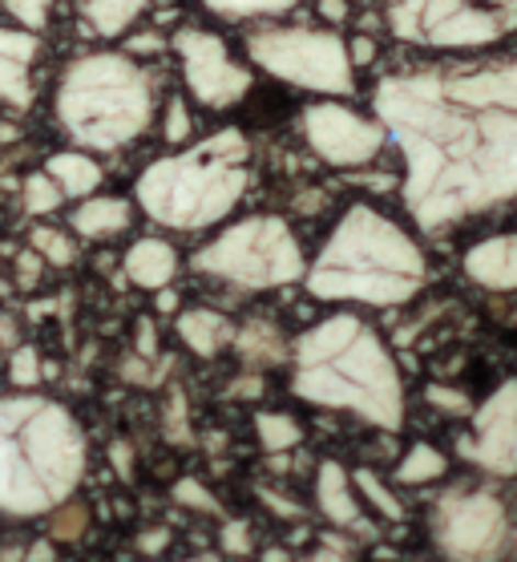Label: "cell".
Wrapping results in <instances>:
<instances>
[{
	"label": "cell",
	"mask_w": 517,
	"mask_h": 562,
	"mask_svg": "<svg viewBox=\"0 0 517 562\" xmlns=\"http://www.w3.org/2000/svg\"><path fill=\"white\" fill-rule=\"evenodd\" d=\"M291 393L316 409L352 413L384 434L404 425V376L396 357L356 312L324 316L295 336Z\"/></svg>",
	"instance_id": "6da1fadb"
},
{
	"label": "cell",
	"mask_w": 517,
	"mask_h": 562,
	"mask_svg": "<svg viewBox=\"0 0 517 562\" xmlns=\"http://www.w3.org/2000/svg\"><path fill=\"white\" fill-rule=\"evenodd\" d=\"M429 259L392 215L352 203L307 263L303 283L312 300L360 307H401L425 288Z\"/></svg>",
	"instance_id": "7a4b0ae2"
},
{
	"label": "cell",
	"mask_w": 517,
	"mask_h": 562,
	"mask_svg": "<svg viewBox=\"0 0 517 562\" xmlns=\"http://www.w3.org/2000/svg\"><path fill=\"white\" fill-rule=\"evenodd\" d=\"M86 477V434L61 401L0 396V514L41 518L74 498Z\"/></svg>",
	"instance_id": "3957f363"
},
{
	"label": "cell",
	"mask_w": 517,
	"mask_h": 562,
	"mask_svg": "<svg viewBox=\"0 0 517 562\" xmlns=\"http://www.w3.org/2000/svg\"><path fill=\"white\" fill-rule=\"evenodd\" d=\"M251 187V142L235 126L158 158L134 182V199L170 231H206L243 203Z\"/></svg>",
	"instance_id": "277c9868"
},
{
	"label": "cell",
	"mask_w": 517,
	"mask_h": 562,
	"mask_svg": "<svg viewBox=\"0 0 517 562\" xmlns=\"http://www.w3.org/2000/svg\"><path fill=\"white\" fill-rule=\"evenodd\" d=\"M154 77L130 53H81L65 65L53 117L81 150H122L154 126Z\"/></svg>",
	"instance_id": "5b68a950"
},
{
	"label": "cell",
	"mask_w": 517,
	"mask_h": 562,
	"mask_svg": "<svg viewBox=\"0 0 517 562\" xmlns=\"http://www.w3.org/2000/svg\"><path fill=\"white\" fill-rule=\"evenodd\" d=\"M194 271L239 292H276L303 280L307 259L288 218L251 215L218 231L211 244L194 251Z\"/></svg>",
	"instance_id": "8992f818"
},
{
	"label": "cell",
	"mask_w": 517,
	"mask_h": 562,
	"mask_svg": "<svg viewBox=\"0 0 517 562\" xmlns=\"http://www.w3.org/2000/svg\"><path fill=\"white\" fill-rule=\"evenodd\" d=\"M251 61L283 86L324 98H348L356 90V69L348 61V41L331 29H259L247 37Z\"/></svg>",
	"instance_id": "52a82bcc"
},
{
	"label": "cell",
	"mask_w": 517,
	"mask_h": 562,
	"mask_svg": "<svg viewBox=\"0 0 517 562\" xmlns=\"http://www.w3.org/2000/svg\"><path fill=\"white\" fill-rule=\"evenodd\" d=\"M432 538L453 562H490L509 538V514L493 490H453L432 510Z\"/></svg>",
	"instance_id": "ba28073f"
},
{
	"label": "cell",
	"mask_w": 517,
	"mask_h": 562,
	"mask_svg": "<svg viewBox=\"0 0 517 562\" xmlns=\"http://www.w3.org/2000/svg\"><path fill=\"white\" fill-rule=\"evenodd\" d=\"M303 138L319 162L336 170H360L380 158L389 130L376 114H360L340 98H319L303 110Z\"/></svg>",
	"instance_id": "9c48e42d"
},
{
	"label": "cell",
	"mask_w": 517,
	"mask_h": 562,
	"mask_svg": "<svg viewBox=\"0 0 517 562\" xmlns=\"http://www.w3.org/2000/svg\"><path fill=\"white\" fill-rule=\"evenodd\" d=\"M175 53L182 65V81L194 93V102L206 110H231L239 105L255 86V74L231 53V45L211 29H178Z\"/></svg>",
	"instance_id": "30bf717a"
},
{
	"label": "cell",
	"mask_w": 517,
	"mask_h": 562,
	"mask_svg": "<svg viewBox=\"0 0 517 562\" xmlns=\"http://www.w3.org/2000/svg\"><path fill=\"white\" fill-rule=\"evenodd\" d=\"M461 458L493 477L517 473V376L502 381L469 413V434L457 441Z\"/></svg>",
	"instance_id": "8fae6325"
},
{
	"label": "cell",
	"mask_w": 517,
	"mask_h": 562,
	"mask_svg": "<svg viewBox=\"0 0 517 562\" xmlns=\"http://www.w3.org/2000/svg\"><path fill=\"white\" fill-rule=\"evenodd\" d=\"M461 271L485 292H517V231H497L469 244Z\"/></svg>",
	"instance_id": "7c38bea8"
},
{
	"label": "cell",
	"mask_w": 517,
	"mask_h": 562,
	"mask_svg": "<svg viewBox=\"0 0 517 562\" xmlns=\"http://www.w3.org/2000/svg\"><path fill=\"white\" fill-rule=\"evenodd\" d=\"M41 57V41L29 29H0V102L13 110L33 105V65Z\"/></svg>",
	"instance_id": "4fadbf2b"
},
{
	"label": "cell",
	"mask_w": 517,
	"mask_h": 562,
	"mask_svg": "<svg viewBox=\"0 0 517 562\" xmlns=\"http://www.w3.org/2000/svg\"><path fill=\"white\" fill-rule=\"evenodd\" d=\"M509 33L502 9L490 4H465L461 13H453L449 21L432 29L425 37V49H485L493 41H502Z\"/></svg>",
	"instance_id": "5bb4252c"
},
{
	"label": "cell",
	"mask_w": 517,
	"mask_h": 562,
	"mask_svg": "<svg viewBox=\"0 0 517 562\" xmlns=\"http://www.w3.org/2000/svg\"><path fill=\"white\" fill-rule=\"evenodd\" d=\"M316 506L336 530H364V502L340 461H324L316 470Z\"/></svg>",
	"instance_id": "9a60e30c"
},
{
	"label": "cell",
	"mask_w": 517,
	"mask_h": 562,
	"mask_svg": "<svg viewBox=\"0 0 517 562\" xmlns=\"http://www.w3.org/2000/svg\"><path fill=\"white\" fill-rule=\"evenodd\" d=\"M122 268H126V280L146 288V292H158V288H170L178 276V251L166 239H138V244H130L126 259H122Z\"/></svg>",
	"instance_id": "2e32d148"
},
{
	"label": "cell",
	"mask_w": 517,
	"mask_h": 562,
	"mask_svg": "<svg viewBox=\"0 0 517 562\" xmlns=\"http://www.w3.org/2000/svg\"><path fill=\"white\" fill-rule=\"evenodd\" d=\"M178 328V340L194 352V357H218L223 348L235 340V324H231L223 312H215V307H182L175 319Z\"/></svg>",
	"instance_id": "e0dca14e"
},
{
	"label": "cell",
	"mask_w": 517,
	"mask_h": 562,
	"mask_svg": "<svg viewBox=\"0 0 517 562\" xmlns=\"http://www.w3.org/2000/svg\"><path fill=\"white\" fill-rule=\"evenodd\" d=\"M134 218V206L130 199H117V194H89L77 203V211L69 215V227L81 239H114L130 227Z\"/></svg>",
	"instance_id": "ac0fdd59"
},
{
	"label": "cell",
	"mask_w": 517,
	"mask_h": 562,
	"mask_svg": "<svg viewBox=\"0 0 517 562\" xmlns=\"http://www.w3.org/2000/svg\"><path fill=\"white\" fill-rule=\"evenodd\" d=\"M150 4L154 0H77V13H81L86 33L114 41V37H126Z\"/></svg>",
	"instance_id": "d6986e66"
},
{
	"label": "cell",
	"mask_w": 517,
	"mask_h": 562,
	"mask_svg": "<svg viewBox=\"0 0 517 562\" xmlns=\"http://www.w3.org/2000/svg\"><path fill=\"white\" fill-rule=\"evenodd\" d=\"M45 175L65 191V199H89L101 187V167L86 150H57L45 158Z\"/></svg>",
	"instance_id": "ffe728a7"
},
{
	"label": "cell",
	"mask_w": 517,
	"mask_h": 562,
	"mask_svg": "<svg viewBox=\"0 0 517 562\" xmlns=\"http://www.w3.org/2000/svg\"><path fill=\"white\" fill-rule=\"evenodd\" d=\"M235 348H239V357L247 364H259V369L291 357L288 340H283V333H279L271 319H251L243 333H235Z\"/></svg>",
	"instance_id": "44dd1931"
},
{
	"label": "cell",
	"mask_w": 517,
	"mask_h": 562,
	"mask_svg": "<svg viewBox=\"0 0 517 562\" xmlns=\"http://www.w3.org/2000/svg\"><path fill=\"white\" fill-rule=\"evenodd\" d=\"M445 473H449V458H445V449L429 446V441H417V446L404 449V458L396 461V482L401 486H432V482H441Z\"/></svg>",
	"instance_id": "7402d4cb"
},
{
	"label": "cell",
	"mask_w": 517,
	"mask_h": 562,
	"mask_svg": "<svg viewBox=\"0 0 517 562\" xmlns=\"http://www.w3.org/2000/svg\"><path fill=\"white\" fill-rule=\"evenodd\" d=\"M352 486H356V494H360V502H364V506H372V514H380L384 522H404V502L392 494L389 482H384L380 473L356 470Z\"/></svg>",
	"instance_id": "603a6c76"
},
{
	"label": "cell",
	"mask_w": 517,
	"mask_h": 562,
	"mask_svg": "<svg viewBox=\"0 0 517 562\" xmlns=\"http://www.w3.org/2000/svg\"><path fill=\"white\" fill-rule=\"evenodd\" d=\"M255 437L267 453H288L303 441V425L291 413H259L255 417Z\"/></svg>",
	"instance_id": "cb8c5ba5"
},
{
	"label": "cell",
	"mask_w": 517,
	"mask_h": 562,
	"mask_svg": "<svg viewBox=\"0 0 517 562\" xmlns=\"http://www.w3.org/2000/svg\"><path fill=\"white\" fill-rule=\"evenodd\" d=\"M223 21H255V16H283L300 0H202Z\"/></svg>",
	"instance_id": "d4e9b609"
},
{
	"label": "cell",
	"mask_w": 517,
	"mask_h": 562,
	"mask_svg": "<svg viewBox=\"0 0 517 562\" xmlns=\"http://www.w3.org/2000/svg\"><path fill=\"white\" fill-rule=\"evenodd\" d=\"M29 247H33L45 263H53V268H69V263L77 259L74 235H65V231H57V227H33Z\"/></svg>",
	"instance_id": "484cf974"
},
{
	"label": "cell",
	"mask_w": 517,
	"mask_h": 562,
	"mask_svg": "<svg viewBox=\"0 0 517 562\" xmlns=\"http://www.w3.org/2000/svg\"><path fill=\"white\" fill-rule=\"evenodd\" d=\"M65 203V191L41 170V175H29L25 179V211L29 215H53L57 206Z\"/></svg>",
	"instance_id": "4316f807"
},
{
	"label": "cell",
	"mask_w": 517,
	"mask_h": 562,
	"mask_svg": "<svg viewBox=\"0 0 517 562\" xmlns=\"http://www.w3.org/2000/svg\"><path fill=\"white\" fill-rule=\"evenodd\" d=\"M41 352L33 345H16L13 357H9V381L21 389V393H33L41 384Z\"/></svg>",
	"instance_id": "83f0119b"
},
{
	"label": "cell",
	"mask_w": 517,
	"mask_h": 562,
	"mask_svg": "<svg viewBox=\"0 0 517 562\" xmlns=\"http://www.w3.org/2000/svg\"><path fill=\"white\" fill-rule=\"evenodd\" d=\"M194 134V117H190V105L182 93H175L170 102H166V114H162V138L170 146H182V142Z\"/></svg>",
	"instance_id": "f1b7e54d"
},
{
	"label": "cell",
	"mask_w": 517,
	"mask_h": 562,
	"mask_svg": "<svg viewBox=\"0 0 517 562\" xmlns=\"http://www.w3.org/2000/svg\"><path fill=\"white\" fill-rule=\"evenodd\" d=\"M0 4H4V13L13 16L21 29H29V33H41L53 16V0H0Z\"/></svg>",
	"instance_id": "f546056e"
},
{
	"label": "cell",
	"mask_w": 517,
	"mask_h": 562,
	"mask_svg": "<svg viewBox=\"0 0 517 562\" xmlns=\"http://www.w3.org/2000/svg\"><path fill=\"white\" fill-rule=\"evenodd\" d=\"M425 401H429L432 409H441L445 417H469V413H473L469 393H461L453 384H429V389H425Z\"/></svg>",
	"instance_id": "4dcf8cb0"
},
{
	"label": "cell",
	"mask_w": 517,
	"mask_h": 562,
	"mask_svg": "<svg viewBox=\"0 0 517 562\" xmlns=\"http://www.w3.org/2000/svg\"><path fill=\"white\" fill-rule=\"evenodd\" d=\"M175 502L178 506H190V510H199V514H218V498L202 486V482H194V477L175 482Z\"/></svg>",
	"instance_id": "1f68e13d"
},
{
	"label": "cell",
	"mask_w": 517,
	"mask_h": 562,
	"mask_svg": "<svg viewBox=\"0 0 517 562\" xmlns=\"http://www.w3.org/2000/svg\"><path fill=\"white\" fill-rule=\"evenodd\" d=\"M53 514H57V518H53V538L74 542V538L86 530V510H81V506H69V502H65V506H57Z\"/></svg>",
	"instance_id": "d6a6232c"
},
{
	"label": "cell",
	"mask_w": 517,
	"mask_h": 562,
	"mask_svg": "<svg viewBox=\"0 0 517 562\" xmlns=\"http://www.w3.org/2000/svg\"><path fill=\"white\" fill-rule=\"evenodd\" d=\"M376 57H380L376 37H368V33H356V37L348 41V61H352V69H368V65H376Z\"/></svg>",
	"instance_id": "836d02e7"
},
{
	"label": "cell",
	"mask_w": 517,
	"mask_h": 562,
	"mask_svg": "<svg viewBox=\"0 0 517 562\" xmlns=\"http://www.w3.org/2000/svg\"><path fill=\"white\" fill-rule=\"evenodd\" d=\"M223 550L235 554V559H247V554H251V530H247V522L223 526Z\"/></svg>",
	"instance_id": "e575fe53"
},
{
	"label": "cell",
	"mask_w": 517,
	"mask_h": 562,
	"mask_svg": "<svg viewBox=\"0 0 517 562\" xmlns=\"http://www.w3.org/2000/svg\"><path fill=\"white\" fill-rule=\"evenodd\" d=\"M41 271H45V259H41L33 247L16 256V280H21V288H33V283L41 280Z\"/></svg>",
	"instance_id": "d590c367"
},
{
	"label": "cell",
	"mask_w": 517,
	"mask_h": 562,
	"mask_svg": "<svg viewBox=\"0 0 517 562\" xmlns=\"http://www.w3.org/2000/svg\"><path fill=\"white\" fill-rule=\"evenodd\" d=\"M110 461H114V470H117V477H134V449L126 446V441H114L110 446Z\"/></svg>",
	"instance_id": "8d00e7d4"
},
{
	"label": "cell",
	"mask_w": 517,
	"mask_h": 562,
	"mask_svg": "<svg viewBox=\"0 0 517 562\" xmlns=\"http://www.w3.org/2000/svg\"><path fill=\"white\" fill-rule=\"evenodd\" d=\"M316 4H319V16H324L328 25H344L348 13H352V4H348V0H316Z\"/></svg>",
	"instance_id": "74e56055"
},
{
	"label": "cell",
	"mask_w": 517,
	"mask_h": 562,
	"mask_svg": "<svg viewBox=\"0 0 517 562\" xmlns=\"http://www.w3.org/2000/svg\"><path fill=\"white\" fill-rule=\"evenodd\" d=\"M138 357L158 360V336H154V319H142V324H138Z\"/></svg>",
	"instance_id": "f35d334b"
},
{
	"label": "cell",
	"mask_w": 517,
	"mask_h": 562,
	"mask_svg": "<svg viewBox=\"0 0 517 562\" xmlns=\"http://www.w3.org/2000/svg\"><path fill=\"white\" fill-rule=\"evenodd\" d=\"M162 45H166L162 37H130L126 53L130 57H138V53H162Z\"/></svg>",
	"instance_id": "ab89813d"
},
{
	"label": "cell",
	"mask_w": 517,
	"mask_h": 562,
	"mask_svg": "<svg viewBox=\"0 0 517 562\" xmlns=\"http://www.w3.org/2000/svg\"><path fill=\"white\" fill-rule=\"evenodd\" d=\"M16 345H21V340H16V319L0 316V348H9V352H13Z\"/></svg>",
	"instance_id": "60d3db41"
},
{
	"label": "cell",
	"mask_w": 517,
	"mask_h": 562,
	"mask_svg": "<svg viewBox=\"0 0 517 562\" xmlns=\"http://www.w3.org/2000/svg\"><path fill=\"white\" fill-rule=\"evenodd\" d=\"M263 502L271 506V510L283 514V518H300V506H295V502H279L276 494H271V490H263Z\"/></svg>",
	"instance_id": "b9f144b4"
},
{
	"label": "cell",
	"mask_w": 517,
	"mask_h": 562,
	"mask_svg": "<svg viewBox=\"0 0 517 562\" xmlns=\"http://www.w3.org/2000/svg\"><path fill=\"white\" fill-rule=\"evenodd\" d=\"M166 542H170V535H166V530H154V535L138 538V547L146 550V554H158V550H166Z\"/></svg>",
	"instance_id": "7bdbcfd3"
},
{
	"label": "cell",
	"mask_w": 517,
	"mask_h": 562,
	"mask_svg": "<svg viewBox=\"0 0 517 562\" xmlns=\"http://www.w3.org/2000/svg\"><path fill=\"white\" fill-rule=\"evenodd\" d=\"M154 307H158V312H178V295L170 292V288H158V292H154Z\"/></svg>",
	"instance_id": "ee69618b"
},
{
	"label": "cell",
	"mask_w": 517,
	"mask_h": 562,
	"mask_svg": "<svg viewBox=\"0 0 517 562\" xmlns=\"http://www.w3.org/2000/svg\"><path fill=\"white\" fill-rule=\"evenodd\" d=\"M303 562H352L344 550H331V547H324V550H316V554H307Z\"/></svg>",
	"instance_id": "f6af8a7d"
},
{
	"label": "cell",
	"mask_w": 517,
	"mask_h": 562,
	"mask_svg": "<svg viewBox=\"0 0 517 562\" xmlns=\"http://www.w3.org/2000/svg\"><path fill=\"white\" fill-rule=\"evenodd\" d=\"M29 562H53V547H45V542H41V547H33V550H29Z\"/></svg>",
	"instance_id": "bcb514c9"
},
{
	"label": "cell",
	"mask_w": 517,
	"mask_h": 562,
	"mask_svg": "<svg viewBox=\"0 0 517 562\" xmlns=\"http://www.w3.org/2000/svg\"><path fill=\"white\" fill-rule=\"evenodd\" d=\"M259 562H291V559H288V550L271 547V550H267V554H263V559H259Z\"/></svg>",
	"instance_id": "7dc6e473"
},
{
	"label": "cell",
	"mask_w": 517,
	"mask_h": 562,
	"mask_svg": "<svg viewBox=\"0 0 517 562\" xmlns=\"http://www.w3.org/2000/svg\"><path fill=\"white\" fill-rule=\"evenodd\" d=\"M187 562H218V559H211V554H199V559H187Z\"/></svg>",
	"instance_id": "c3c4849f"
},
{
	"label": "cell",
	"mask_w": 517,
	"mask_h": 562,
	"mask_svg": "<svg viewBox=\"0 0 517 562\" xmlns=\"http://www.w3.org/2000/svg\"><path fill=\"white\" fill-rule=\"evenodd\" d=\"M0 292H4V283H0Z\"/></svg>",
	"instance_id": "681fc988"
}]
</instances>
